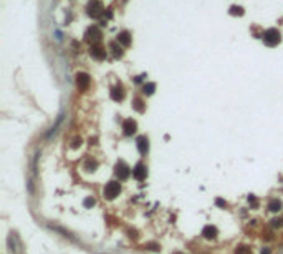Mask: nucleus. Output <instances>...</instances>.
I'll use <instances>...</instances> for the list:
<instances>
[{"label": "nucleus", "mask_w": 283, "mask_h": 254, "mask_svg": "<svg viewBox=\"0 0 283 254\" xmlns=\"http://www.w3.org/2000/svg\"><path fill=\"white\" fill-rule=\"evenodd\" d=\"M280 40H282V37H280V32L277 28H268L265 33H263V42H265L266 45H270V47L277 45Z\"/></svg>", "instance_id": "obj_1"}, {"label": "nucleus", "mask_w": 283, "mask_h": 254, "mask_svg": "<svg viewBox=\"0 0 283 254\" xmlns=\"http://www.w3.org/2000/svg\"><path fill=\"white\" fill-rule=\"evenodd\" d=\"M119 194V184L118 183H108L104 188V196L106 198H114Z\"/></svg>", "instance_id": "obj_2"}, {"label": "nucleus", "mask_w": 283, "mask_h": 254, "mask_svg": "<svg viewBox=\"0 0 283 254\" xmlns=\"http://www.w3.org/2000/svg\"><path fill=\"white\" fill-rule=\"evenodd\" d=\"M76 85H78L79 90H86L88 85H90V76L86 73H78L76 75Z\"/></svg>", "instance_id": "obj_3"}, {"label": "nucleus", "mask_w": 283, "mask_h": 254, "mask_svg": "<svg viewBox=\"0 0 283 254\" xmlns=\"http://www.w3.org/2000/svg\"><path fill=\"white\" fill-rule=\"evenodd\" d=\"M116 173H118V176H119V179H126L129 176V168L126 166V163L124 161H119V165H118V169H116Z\"/></svg>", "instance_id": "obj_4"}, {"label": "nucleus", "mask_w": 283, "mask_h": 254, "mask_svg": "<svg viewBox=\"0 0 283 254\" xmlns=\"http://www.w3.org/2000/svg\"><path fill=\"white\" fill-rule=\"evenodd\" d=\"M101 10H103V7H101V4L98 2V0H95V2L88 7V13H90L91 17H100Z\"/></svg>", "instance_id": "obj_5"}, {"label": "nucleus", "mask_w": 283, "mask_h": 254, "mask_svg": "<svg viewBox=\"0 0 283 254\" xmlns=\"http://www.w3.org/2000/svg\"><path fill=\"white\" fill-rule=\"evenodd\" d=\"M133 176L136 179H144L146 178V166L142 165V163H139V165L133 169Z\"/></svg>", "instance_id": "obj_6"}, {"label": "nucleus", "mask_w": 283, "mask_h": 254, "mask_svg": "<svg viewBox=\"0 0 283 254\" xmlns=\"http://www.w3.org/2000/svg\"><path fill=\"white\" fill-rule=\"evenodd\" d=\"M90 53H91V57H95V58H98V60L106 58V50H103V48L98 47V45H93L91 50H90Z\"/></svg>", "instance_id": "obj_7"}, {"label": "nucleus", "mask_w": 283, "mask_h": 254, "mask_svg": "<svg viewBox=\"0 0 283 254\" xmlns=\"http://www.w3.org/2000/svg\"><path fill=\"white\" fill-rule=\"evenodd\" d=\"M123 130H124L126 135H133V133H136V121H133L131 118L126 120V121L123 123Z\"/></svg>", "instance_id": "obj_8"}, {"label": "nucleus", "mask_w": 283, "mask_h": 254, "mask_svg": "<svg viewBox=\"0 0 283 254\" xmlns=\"http://www.w3.org/2000/svg\"><path fill=\"white\" fill-rule=\"evenodd\" d=\"M86 37H88V40L98 42V40H100V37H101V33H100V30L96 28V27H93V28H90V30L86 32Z\"/></svg>", "instance_id": "obj_9"}, {"label": "nucleus", "mask_w": 283, "mask_h": 254, "mask_svg": "<svg viewBox=\"0 0 283 254\" xmlns=\"http://www.w3.org/2000/svg\"><path fill=\"white\" fill-rule=\"evenodd\" d=\"M123 97H124V93H123V88H121V86H116V88L111 90V98L113 100L119 102V100H123Z\"/></svg>", "instance_id": "obj_10"}, {"label": "nucleus", "mask_w": 283, "mask_h": 254, "mask_svg": "<svg viewBox=\"0 0 283 254\" xmlns=\"http://www.w3.org/2000/svg\"><path fill=\"white\" fill-rule=\"evenodd\" d=\"M137 148H139V153L144 155V153L147 151V148H149V144H147V138H144V136L139 138V140H137Z\"/></svg>", "instance_id": "obj_11"}, {"label": "nucleus", "mask_w": 283, "mask_h": 254, "mask_svg": "<svg viewBox=\"0 0 283 254\" xmlns=\"http://www.w3.org/2000/svg\"><path fill=\"white\" fill-rule=\"evenodd\" d=\"M118 42H121L123 45H126V47H128L129 43H131V38H129V33H128V32H121V33L118 35Z\"/></svg>", "instance_id": "obj_12"}, {"label": "nucleus", "mask_w": 283, "mask_h": 254, "mask_svg": "<svg viewBox=\"0 0 283 254\" xmlns=\"http://www.w3.org/2000/svg\"><path fill=\"white\" fill-rule=\"evenodd\" d=\"M217 234V229L212 228V226H207V228L204 229V236L205 237H214Z\"/></svg>", "instance_id": "obj_13"}, {"label": "nucleus", "mask_w": 283, "mask_h": 254, "mask_svg": "<svg viewBox=\"0 0 283 254\" xmlns=\"http://www.w3.org/2000/svg\"><path fill=\"white\" fill-rule=\"evenodd\" d=\"M154 88H156L154 83H147V85H144V90H142V91H144L146 95H152L154 93Z\"/></svg>", "instance_id": "obj_14"}, {"label": "nucleus", "mask_w": 283, "mask_h": 254, "mask_svg": "<svg viewBox=\"0 0 283 254\" xmlns=\"http://www.w3.org/2000/svg\"><path fill=\"white\" fill-rule=\"evenodd\" d=\"M230 13H232V15H243V9H242V7H237V5H233L232 9H230Z\"/></svg>", "instance_id": "obj_15"}, {"label": "nucleus", "mask_w": 283, "mask_h": 254, "mask_svg": "<svg viewBox=\"0 0 283 254\" xmlns=\"http://www.w3.org/2000/svg\"><path fill=\"white\" fill-rule=\"evenodd\" d=\"M270 209H271V211H278V209H280V203H278V201H271V203H270Z\"/></svg>", "instance_id": "obj_16"}, {"label": "nucleus", "mask_w": 283, "mask_h": 254, "mask_svg": "<svg viewBox=\"0 0 283 254\" xmlns=\"http://www.w3.org/2000/svg\"><path fill=\"white\" fill-rule=\"evenodd\" d=\"M93 204H95V199H93V198H88V199H84V206H86V208L93 206Z\"/></svg>", "instance_id": "obj_17"}, {"label": "nucleus", "mask_w": 283, "mask_h": 254, "mask_svg": "<svg viewBox=\"0 0 283 254\" xmlns=\"http://www.w3.org/2000/svg\"><path fill=\"white\" fill-rule=\"evenodd\" d=\"M134 106H136V110H139V111L144 110V108L141 106V102H139V100H136V102H134Z\"/></svg>", "instance_id": "obj_18"}, {"label": "nucleus", "mask_w": 283, "mask_h": 254, "mask_svg": "<svg viewBox=\"0 0 283 254\" xmlns=\"http://www.w3.org/2000/svg\"><path fill=\"white\" fill-rule=\"evenodd\" d=\"M237 254H248L247 247H240V251H237Z\"/></svg>", "instance_id": "obj_19"}]
</instances>
